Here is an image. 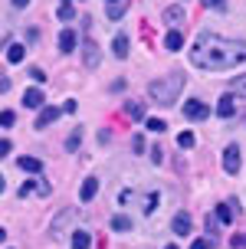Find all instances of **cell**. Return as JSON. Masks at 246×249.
Segmentation results:
<instances>
[{
	"label": "cell",
	"mask_w": 246,
	"mask_h": 249,
	"mask_svg": "<svg viewBox=\"0 0 246 249\" xmlns=\"http://www.w3.org/2000/svg\"><path fill=\"white\" fill-rule=\"evenodd\" d=\"M184 115L190 118V122H200V118H207L210 108H207V102H200V99H190L184 105Z\"/></svg>",
	"instance_id": "3957f363"
},
{
	"label": "cell",
	"mask_w": 246,
	"mask_h": 249,
	"mask_svg": "<svg viewBox=\"0 0 246 249\" xmlns=\"http://www.w3.org/2000/svg\"><path fill=\"white\" fill-rule=\"evenodd\" d=\"M174 233L177 236H187L190 233V213H177L174 216Z\"/></svg>",
	"instance_id": "7c38bea8"
},
{
	"label": "cell",
	"mask_w": 246,
	"mask_h": 249,
	"mask_svg": "<svg viewBox=\"0 0 246 249\" xmlns=\"http://www.w3.org/2000/svg\"><path fill=\"white\" fill-rule=\"evenodd\" d=\"M184 86H187L184 72H171V75H161L154 82H148V95L158 102V105H174Z\"/></svg>",
	"instance_id": "7a4b0ae2"
},
{
	"label": "cell",
	"mask_w": 246,
	"mask_h": 249,
	"mask_svg": "<svg viewBox=\"0 0 246 249\" xmlns=\"http://www.w3.org/2000/svg\"><path fill=\"white\" fill-rule=\"evenodd\" d=\"M125 10H128V0H105V13H109V20H122Z\"/></svg>",
	"instance_id": "8992f818"
},
{
	"label": "cell",
	"mask_w": 246,
	"mask_h": 249,
	"mask_svg": "<svg viewBox=\"0 0 246 249\" xmlns=\"http://www.w3.org/2000/svg\"><path fill=\"white\" fill-rule=\"evenodd\" d=\"M217 115H220L223 122H227V118H233V115H236V105H233V95H223V99H220V105H217Z\"/></svg>",
	"instance_id": "8fae6325"
},
{
	"label": "cell",
	"mask_w": 246,
	"mask_h": 249,
	"mask_svg": "<svg viewBox=\"0 0 246 249\" xmlns=\"http://www.w3.org/2000/svg\"><path fill=\"white\" fill-rule=\"evenodd\" d=\"M95 194H98V180H95V177H89L86 184H82V190H79V200H82V203H89Z\"/></svg>",
	"instance_id": "4fadbf2b"
},
{
	"label": "cell",
	"mask_w": 246,
	"mask_h": 249,
	"mask_svg": "<svg viewBox=\"0 0 246 249\" xmlns=\"http://www.w3.org/2000/svg\"><path fill=\"white\" fill-rule=\"evenodd\" d=\"M240 148H236V144H230V148L223 151V171H227V174H236V171H240Z\"/></svg>",
	"instance_id": "277c9868"
},
{
	"label": "cell",
	"mask_w": 246,
	"mask_h": 249,
	"mask_svg": "<svg viewBox=\"0 0 246 249\" xmlns=\"http://www.w3.org/2000/svg\"><path fill=\"white\" fill-rule=\"evenodd\" d=\"M59 50L62 53H73L76 50V30H62V33H59Z\"/></svg>",
	"instance_id": "9a60e30c"
},
{
	"label": "cell",
	"mask_w": 246,
	"mask_h": 249,
	"mask_svg": "<svg viewBox=\"0 0 246 249\" xmlns=\"http://www.w3.org/2000/svg\"><path fill=\"white\" fill-rule=\"evenodd\" d=\"M204 7H213V10H223V7H227V0H204Z\"/></svg>",
	"instance_id": "f1b7e54d"
},
{
	"label": "cell",
	"mask_w": 246,
	"mask_h": 249,
	"mask_svg": "<svg viewBox=\"0 0 246 249\" xmlns=\"http://www.w3.org/2000/svg\"><path fill=\"white\" fill-rule=\"evenodd\" d=\"M151 161H154V164H161V161H164V151H161V148H154V151H151Z\"/></svg>",
	"instance_id": "4dcf8cb0"
},
{
	"label": "cell",
	"mask_w": 246,
	"mask_h": 249,
	"mask_svg": "<svg viewBox=\"0 0 246 249\" xmlns=\"http://www.w3.org/2000/svg\"><path fill=\"white\" fill-rule=\"evenodd\" d=\"M62 115V108H53V105H46V108H39V118H37V128H46L49 122H56Z\"/></svg>",
	"instance_id": "52a82bcc"
},
{
	"label": "cell",
	"mask_w": 246,
	"mask_h": 249,
	"mask_svg": "<svg viewBox=\"0 0 246 249\" xmlns=\"http://www.w3.org/2000/svg\"><path fill=\"white\" fill-rule=\"evenodd\" d=\"M20 171H26V174H39V171H43V161H39V158H20Z\"/></svg>",
	"instance_id": "5bb4252c"
},
{
	"label": "cell",
	"mask_w": 246,
	"mask_h": 249,
	"mask_svg": "<svg viewBox=\"0 0 246 249\" xmlns=\"http://www.w3.org/2000/svg\"><path fill=\"white\" fill-rule=\"evenodd\" d=\"M125 115L135 118V122H141V118H145V105H141V102H128V105H125Z\"/></svg>",
	"instance_id": "ac0fdd59"
},
{
	"label": "cell",
	"mask_w": 246,
	"mask_h": 249,
	"mask_svg": "<svg viewBox=\"0 0 246 249\" xmlns=\"http://www.w3.org/2000/svg\"><path fill=\"white\" fill-rule=\"evenodd\" d=\"M73 17H76L73 3H62V7H59V20H73Z\"/></svg>",
	"instance_id": "484cf974"
},
{
	"label": "cell",
	"mask_w": 246,
	"mask_h": 249,
	"mask_svg": "<svg viewBox=\"0 0 246 249\" xmlns=\"http://www.w3.org/2000/svg\"><path fill=\"white\" fill-rule=\"evenodd\" d=\"M26 3H30V0H13V7H26Z\"/></svg>",
	"instance_id": "e575fe53"
},
{
	"label": "cell",
	"mask_w": 246,
	"mask_h": 249,
	"mask_svg": "<svg viewBox=\"0 0 246 249\" xmlns=\"http://www.w3.org/2000/svg\"><path fill=\"white\" fill-rule=\"evenodd\" d=\"M30 75H33L37 82H46V72H43V69H30Z\"/></svg>",
	"instance_id": "1f68e13d"
},
{
	"label": "cell",
	"mask_w": 246,
	"mask_h": 249,
	"mask_svg": "<svg viewBox=\"0 0 246 249\" xmlns=\"http://www.w3.org/2000/svg\"><path fill=\"white\" fill-rule=\"evenodd\" d=\"M184 17H187V13H184V7H181V3H174V7H168V10H164V20H168L171 26H181V23H184Z\"/></svg>",
	"instance_id": "9c48e42d"
},
{
	"label": "cell",
	"mask_w": 246,
	"mask_h": 249,
	"mask_svg": "<svg viewBox=\"0 0 246 249\" xmlns=\"http://www.w3.org/2000/svg\"><path fill=\"white\" fill-rule=\"evenodd\" d=\"M164 249H181V246H174V243H171V246H164Z\"/></svg>",
	"instance_id": "d590c367"
},
{
	"label": "cell",
	"mask_w": 246,
	"mask_h": 249,
	"mask_svg": "<svg viewBox=\"0 0 246 249\" xmlns=\"http://www.w3.org/2000/svg\"><path fill=\"white\" fill-rule=\"evenodd\" d=\"M233 95H243L246 99V75H236L233 79Z\"/></svg>",
	"instance_id": "cb8c5ba5"
},
{
	"label": "cell",
	"mask_w": 246,
	"mask_h": 249,
	"mask_svg": "<svg viewBox=\"0 0 246 249\" xmlns=\"http://www.w3.org/2000/svg\"><path fill=\"white\" fill-rule=\"evenodd\" d=\"M158 203H161V197H158V194H145V207H141V210H145L148 216H151V213L158 210Z\"/></svg>",
	"instance_id": "44dd1931"
},
{
	"label": "cell",
	"mask_w": 246,
	"mask_h": 249,
	"mask_svg": "<svg viewBox=\"0 0 246 249\" xmlns=\"http://www.w3.org/2000/svg\"><path fill=\"white\" fill-rule=\"evenodd\" d=\"M243 59H246L243 39H223L217 33H200L190 46V62L197 69H207V72H227Z\"/></svg>",
	"instance_id": "6da1fadb"
},
{
	"label": "cell",
	"mask_w": 246,
	"mask_h": 249,
	"mask_svg": "<svg viewBox=\"0 0 246 249\" xmlns=\"http://www.w3.org/2000/svg\"><path fill=\"white\" fill-rule=\"evenodd\" d=\"M73 246H76V249H89V246H92V239H89V233H82V230H79V233L73 236Z\"/></svg>",
	"instance_id": "7402d4cb"
},
{
	"label": "cell",
	"mask_w": 246,
	"mask_h": 249,
	"mask_svg": "<svg viewBox=\"0 0 246 249\" xmlns=\"http://www.w3.org/2000/svg\"><path fill=\"white\" fill-rule=\"evenodd\" d=\"M112 50H115V56H118V59H125V56H128V36H125V33H118V36H115V43H112Z\"/></svg>",
	"instance_id": "2e32d148"
},
{
	"label": "cell",
	"mask_w": 246,
	"mask_h": 249,
	"mask_svg": "<svg viewBox=\"0 0 246 249\" xmlns=\"http://www.w3.org/2000/svg\"><path fill=\"white\" fill-rule=\"evenodd\" d=\"M82 59H86L89 69H95V66H98V46L92 43V39H86V46H82Z\"/></svg>",
	"instance_id": "ba28073f"
},
{
	"label": "cell",
	"mask_w": 246,
	"mask_h": 249,
	"mask_svg": "<svg viewBox=\"0 0 246 249\" xmlns=\"http://www.w3.org/2000/svg\"><path fill=\"white\" fill-rule=\"evenodd\" d=\"M164 50L168 53H181L184 50V33H181V30H171V33L164 36Z\"/></svg>",
	"instance_id": "5b68a950"
},
{
	"label": "cell",
	"mask_w": 246,
	"mask_h": 249,
	"mask_svg": "<svg viewBox=\"0 0 246 249\" xmlns=\"http://www.w3.org/2000/svg\"><path fill=\"white\" fill-rule=\"evenodd\" d=\"M23 56H26V46H23V43H13L10 50H7V62H23Z\"/></svg>",
	"instance_id": "e0dca14e"
},
{
	"label": "cell",
	"mask_w": 246,
	"mask_h": 249,
	"mask_svg": "<svg viewBox=\"0 0 246 249\" xmlns=\"http://www.w3.org/2000/svg\"><path fill=\"white\" fill-rule=\"evenodd\" d=\"M210 246V239H194V243H190V249H207Z\"/></svg>",
	"instance_id": "d6a6232c"
},
{
	"label": "cell",
	"mask_w": 246,
	"mask_h": 249,
	"mask_svg": "<svg viewBox=\"0 0 246 249\" xmlns=\"http://www.w3.org/2000/svg\"><path fill=\"white\" fill-rule=\"evenodd\" d=\"M145 128H148V131H151V135H161V131H164L168 124L161 122V118H148V122H145Z\"/></svg>",
	"instance_id": "603a6c76"
},
{
	"label": "cell",
	"mask_w": 246,
	"mask_h": 249,
	"mask_svg": "<svg viewBox=\"0 0 246 249\" xmlns=\"http://www.w3.org/2000/svg\"><path fill=\"white\" fill-rule=\"evenodd\" d=\"M132 148H135V151H145V138L135 135V138H132Z\"/></svg>",
	"instance_id": "f546056e"
},
{
	"label": "cell",
	"mask_w": 246,
	"mask_h": 249,
	"mask_svg": "<svg viewBox=\"0 0 246 249\" xmlns=\"http://www.w3.org/2000/svg\"><path fill=\"white\" fill-rule=\"evenodd\" d=\"M43 102H46V99H43L39 89H26V92H23V105H26V108H43Z\"/></svg>",
	"instance_id": "30bf717a"
},
{
	"label": "cell",
	"mask_w": 246,
	"mask_h": 249,
	"mask_svg": "<svg viewBox=\"0 0 246 249\" xmlns=\"http://www.w3.org/2000/svg\"><path fill=\"white\" fill-rule=\"evenodd\" d=\"M233 207L236 203H220V207H217V220H220V223H233Z\"/></svg>",
	"instance_id": "d6986e66"
},
{
	"label": "cell",
	"mask_w": 246,
	"mask_h": 249,
	"mask_svg": "<svg viewBox=\"0 0 246 249\" xmlns=\"http://www.w3.org/2000/svg\"><path fill=\"white\" fill-rule=\"evenodd\" d=\"M13 118H17V115H13L10 108H3V112H0V124H3V128H10V124H13Z\"/></svg>",
	"instance_id": "4316f807"
},
{
	"label": "cell",
	"mask_w": 246,
	"mask_h": 249,
	"mask_svg": "<svg viewBox=\"0 0 246 249\" xmlns=\"http://www.w3.org/2000/svg\"><path fill=\"white\" fill-rule=\"evenodd\" d=\"M79 141H82V135L76 131V135H69V141H66V148H69V151H76V148H79Z\"/></svg>",
	"instance_id": "83f0119b"
},
{
	"label": "cell",
	"mask_w": 246,
	"mask_h": 249,
	"mask_svg": "<svg viewBox=\"0 0 246 249\" xmlns=\"http://www.w3.org/2000/svg\"><path fill=\"white\" fill-rule=\"evenodd\" d=\"M177 148H194V135L190 131H181L177 135Z\"/></svg>",
	"instance_id": "d4e9b609"
},
{
	"label": "cell",
	"mask_w": 246,
	"mask_h": 249,
	"mask_svg": "<svg viewBox=\"0 0 246 249\" xmlns=\"http://www.w3.org/2000/svg\"><path fill=\"white\" fill-rule=\"evenodd\" d=\"M112 230H118V233H132V220L118 213V216H112Z\"/></svg>",
	"instance_id": "ffe728a7"
},
{
	"label": "cell",
	"mask_w": 246,
	"mask_h": 249,
	"mask_svg": "<svg viewBox=\"0 0 246 249\" xmlns=\"http://www.w3.org/2000/svg\"><path fill=\"white\" fill-rule=\"evenodd\" d=\"M233 246H246V236H233Z\"/></svg>",
	"instance_id": "836d02e7"
}]
</instances>
